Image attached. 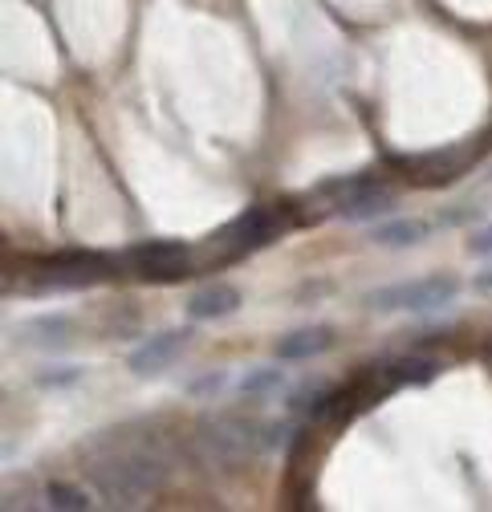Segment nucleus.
Returning <instances> with one entry per match:
<instances>
[{"instance_id": "obj_1", "label": "nucleus", "mask_w": 492, "mask_h": 512, "mask_svg": "<svg viewBox=\"0 0 492 512\" xmlns=\"http://www.w3.org/2000/svg\"><path fill=\"white\" fill-rule=\"evenodd\" d=\"M90 484L98 488V496L106 504L118 508H131L147 496H155L167 480V456L151 443H135V447H110L106 443V456L86 464Z\"/></svg>"}, {"instance_id": "obj_2", "label": "nucleus", "mask_w": 492, "mask_h": 512, "mask_svg": "<svg viewBox=\"0 0 492 512\" xmlns=\"http://www.w3.org/2000/svg\"><path fill=\"white\" fill-rule=\"evenodd\" d=\"M200 456L216 468H236L240 460H249L261 447V423L244 419V415H212L196 431Z\"/></svg>"}, {"instance_id": "obj_3", "label": "nucleus", "mask_w": 492, "mask_h": 512, "mask_svg": "<svg viewBox=\"0 0 492 512\" xmlns=\"http://www.w3.org/2000/svg\"><path fill=\"white\" fill-rule=\"evenodd\" d=\"M456 293H460L456 277H423V281H395V285L366 293V305L375 313H395V309L427 313V309H444L448 301H456Z\"/></svg>"}, {"instance_id": "obj_4", "label": "nucleus", "mask_w": 492, "mask_h": 512, "mask_svg": "<svg viewBox=\"0 0 492 512\" xmlns=\"http://www.w3.org/2000/svg\"><path fill=\"white\" fill-rule=\"evenodd\" d=\"M106 273H110L106 256L57 252V256H49V261L37 265V273H33V281L25 289H33V293H41V289H86V285H98Z\"/></svg>"}, {"instance_id": "obj_5", "label": "nucleus", "mask_w": 492, "mask_h": 512, "mask_svg": "<svg viewBox=\"0 0 492 512\" xmlns=\"http://www.w3.org/2000/svg\"><path fill=\"white\" fill-rule=\"evenodd\" d=\"M188 261H192V248L175 244V240H147V244L131 248V265L147 281H179V277H188Z\"/></svg>"}, {"instance_id": "obj_6", "label": "nucleus", "mask_w": 492, "mask_h": 512, "mask_svg": "<svg viewBox=\"0 0 492 512\" xmlns=\"http://www.w3.org/2000/svg\"><path fill=\"white\" fill-rule=\"evenodd\" d=\"M281 228H285V220L277 208H249L216 236V244H224L228 252H253L261 244H269L273 236H281Z\"/></svg>"}, {"instance_id": "obj_7", "label": "nucleus", "mask_w": 492, "mask_h": 512, "mask_svg": "<svg viewBox=\"0 0 492 512\" xmlns=\"http://www.w3.org/2000/svg\"><path fill=\"white\" fill-rule=\"evenodd\" d=\"M183 350H188V334H183V330L155 334V338H147L143 346H135V350H131V370H135L139 378H151V374L167 370Z\"/></svg>"}, {"instance_id": "obj_8", "label": "nucleus", "mask_w": 492, "mask_h": 512, "mask_svg": "<svg viewBox=\"0 0 492 512\" xmlns=\"http://www.w3.org/2000/svg\"><path fill=\"white\" fill-rule=\"evenodd\" d=\"M391 208H395V191L383 187V183H375V179H366L362 187H354L350 196H342L334 204V212L342 220H375V216H387Z\"/></svg>"}, {"instance_id": "obj_9", "label": "nucleus", "mask_w": 492, "mask_h": 512, "mask_svg": "<svg viewBox=\"0 0 492 512\" xmlns=\"http://www.w3.org/2000/svg\"><path fill=\"white\" fill-rule=\"evenodd\" d=\"M444 366L436 362V358H419V354H411V358H395L391 366H379L375 374H379V382L391 391V387H427L436 374H440Z\"/></svg>"}, {"instance_id": "obj_10", "label": "nucleus", "mask_w": 492, "mask_h": 512, "mask_svg": "<svg viewBox=\"0 0 492 512\" xmlns=\"http://www.w3.org/2000/svg\"><path fill=\"white\" fill-rule=\"evenodd\" d=\"M236 309H240V289H232V285H204L188 301L192 322H220V317H228Z\"/></svg>"}, {"instance_id": "obj_11", "label": "nucleus", "mask_w": 492, "mask_h": 512, "mask_svg": "<svg viewBox=\"0 0 492 512\" xmlns=\"http://www.w3.org/2000/svg\"><path fill=\"white\" fill-rule=\"evenodd\" d=\"M334 346V330H326V326H310V330H293V334H285L281 342H277V358L281 362H305V358H318V354H326Z\"/></svg>"}, {"instance_id": "obj_12", "label": "nucleus", "mask_w": 492, "mask_h": 512, "mask_svg": "<svg viewBox=\"0 0 492 512\" xmlns=\"http://www.w3.org/2000/svg\"><path fill=\"white\" fill-rule=\"evenodd\" d=\"M415 183L423 187H436V183H452L464 175V155L460 151H444V155H427V159H415Z\"/></svg>"}, {"instance_id": "obj_13", "label": "nucleus", "mask_w": 492, "mask_h": 512, "mask_svg": "<svg viewBox=\"0 0 492 512\" xmlns=\"http://www.w3.org/2000/svg\"><path fill=\"white\" fill-rule=\"evenodd\" d=\"M427 232H432V224H423V220H391V224L371 228V240L379 248H411V244L427 240Z\"/></svg>"}, {"instance_id": "obj_14", "label": "nucleus", "mask_w": 492, "mask_h": 512, "mask_svg": "<svg viewBox=\"0 0 492 512\" xmlns=\"http://www.w3.org/2000/svg\"><path fill=\"white\" fill-rule=\"evenodd\" d=\"M281 387H285V370H277V366L249 370V374L236 382V391H240L244 399H261V395H273V391H281Z\"/></svg>"}, {"instance_id": "obj_15", "label": "nucleus", "mask_w": 492, "mask_h": 512, "mask_svg": "<svg viewBox=\"0 0 492 512\" xmlns=\"http://www.w3.org/2000/svg\"><path fill=\"white\" fill-rule=\"evenodd\" d=\"M21 334H37V338H29L33 346H66L70 322L66 317H37V322H29Z\"/></svg>"}, {"instance_id": "obj_16", "label": "nucleus", "mask_w": 492, "mask_h": 512, "mask_svg": "<svg viewBox=\"0 0 492 512\" xmlns=\"http://www.w3.org/2000/svg\"><path fill=\"white\" fill-rule=\"evenodd\" d=\"M45 504H49V508H61V512L90 508L86 492H82V488H70V484H49V488H45Z\"/></svg>"}, {"instance_id": "obj_17", "label": "nucleus", "mask_w": 492, "mask_h": 512, "mask_svg": "<svg viewBox=\"0 0 492 512\" xmlns=\"http://www.w3.org/2000/svg\"><path fill=\"white\" fill-rule=\"evenodd\" d=\"M78 378H82V370H78V366H49V370H41V374H37L41 387H74Z\"/></svg>"}, {"instance_id": "obj_18", "label": "nucleus", "mask_w": 492, "mask_h": 512, "mask_svg": "<svg viewBox=\"0 0 492 512\" xmlns=\"http://www.w3.org/2000/svg\"><path fill=\"white\" fill-rule=\"evenodd\" d=\"M289 435H293L289 423H261V447L265 452H281V447L289 443Z\"/></svg>"}, {"instance_id": "obj_19", "label": "nucleus", "mask_w": 492, "mask_h": 512, "mask_svg": "<svg viewBox=\"0 0 492 512\" xmlns=\"http://www.w3.org/2000/svg\"><path fill=\"white\" fill-rule=\"evenodd\" d=\"M220 387H224V374H204L192 382V395H216Z\"/></svg>"}, {"instance_id": "obj_20", "label": "nucleus", "mask_w": 492, "mask_h": 512, "mask_svg": "<svg viewBox=\"0 0 492 512\" xmlns=\"http://www.w3.org/2000/svg\"><path fill=\"white\" fill-rule=\"evenodd\" d=\"M468 252H472V256H492V228L476 232V236L468 240Z\"/></svg>"}, {"instance_id": "obj_21", "label": "nucleus", "mask_w": 492, "mask_h": 512, "mask_svg": "<svg viewBox=\"0 0 492 512\" xmlns=\"http://www.w3.org/2000/svg\"><path fill=\"white\" fill-rule=\"evenodd\" d=\"M476 289H484V293H492V269H484V273L476 277Z\"/></svg>"}]
</instances>
